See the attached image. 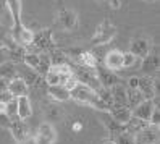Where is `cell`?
Returning <instances> with one entry per match:
<instances>
[{"label":"cell","mask_w":160,"mask_h":144,"mask_svg":"<svg viewBox=\"0 0 160 144\" xmlns=\"http://www.w3.org/2000/svg\"><path fill=\"white\" fill-rule=\"evenodd\" d=\"M55 49V42L52 37V29H41L39 33H34V41L31 47H28V52H50Z\"/></svg>","instance_id":"cell-1"},{"label":"cell","mask_w":160,"mask_h":144,"mask_svg":"<svg viewBox=\"0 0 160 144\" xmlns=\"http://www.w3.org/2000/svg\"><path fill=\"white\" fill-rule=\"evenodd\" d=\"M117 36V28L115 24L112 23L110 20H103L96 29V34L92 37V44L94 45H103V44H108L110 41H113V37Z\"/></svg>","instance_id":"cell-2"},{"label":"cell","mask_w":160,"mask_h":144,"mask_svg":"<svg viewBox=\"0 0 160 144\" xmlns=\"http://www.w3.org/2000/svg\"><path fill=\"white\" fill-rule=\"evenodd\" d=\"M7 2V8L10 12V18H12V33L10 36L13 37V41H16L18 34H20L21 28H23V23H21V15H23V3L21 0H5Z\"/></svg>","instance_id":"cell-3"},{"label":"cell","mask_w":160,"mask_h":144,"mask_svg":"<svg viewBox=\"0 0 160 144\" xmlns=\"http://www.w3.org/2000/svg\"><path fill=\"white\" fill-rule=\"evenodd\" d=\"M134 144H160V126L149 123L144 130L134 133Z\"/></svg>","instance_id":"cell-4"},{"label":"cell","mask_w":160,"mask_h":144,"mask_svg":"<svg viewBox=\"0 0 160 144\" xmlns=\"http://www.w3.org/2000/svg\"><path fill=\"white\" fill-rule=\"evenodd\" d=\"M73 75L76 76V80H78L81 84L89 86V88H92L94 91H99V89H100V83H99V80H97L96 70L84 68V66L76 65V66L73 68Z\"/></svg>","instance_id":"cell-5"},{"label":"cell","mask_w":160,"mask_h":144,"mask_svg":"<svg viewBox=\"0 0 160 144\" xmlns=\"http://www.w3.org/2000/svg\"><path fill=\"white\" fill-rule=\"evenodd\" d=\"M36 144H53L57 139V131L50 121H44L39 125L36 133Z\"/></svg>","instance_id":"cell-6"},{"label":"cell","mask_w":160,"mask_h":144,"mask_svg":"<svg viewBox=\"0 0 160 144\" xmlns=\"http://www.w3.org/2000/svg\"><path fill=\"white\" fill-rule=\"evenodd\" d=\"M73 52V57L74 60H76V63L79 66H84V68H91V70H96L99 66V57L91 52V50H71Z\"/></svg>","instance_id":"cell-7"},{"label":"cell","mask_w":160,"mask_h":144,"mask_svg":"<svg viewBox=\"0 0 160 144\" xmlns=\"http://www.w3.org/2000/svg\"><path fill=\"white\" fill-rule=\"evenodd\" d=\"M96 75H97V80H99L102 88H113L115 84H120L121 83L120 76L113 70L107 68V66H100L99 65L97 68H96Z\"/></svg>","instance_id":"cell-8"},{"label":"cell","mask_w":160,"mask_h":144,"mask_svg":"<svg viewBox=\"0 0 160 144\" xmlns=\"http://www.w3.org/2000/svg\"><path fill=\"white\" fill-rule=\"evenodd\" d=\"M57 23L67 31H74L78 28V13L70 8H63L57 15Z\"/></svg>","instance_id":"cell-9"},{"label":"cell","mask_w":160,"mask_h":144,"mask_svg":"<svg viewBox=\"0 0 160 144\" xmlns=\"http://www.w3.org/2000/svg\"><path fill=\"white\" fill-rule=\"evenodd\" d=\"M138 89L142 92V95L146 99H155L157 95V80L152 76H138Z\"/></svg>","instance_id":"cell-10"},{"label":"cell","mask_w":160,"mask_h":144,"mask_svg":"<svg viewBox=\"0 0 160 144\" xmlns=\"http://www.w3.org/2000/svg\"><path fill=\"white\" fill-rule=\"evenodd\" d=\"M157 105V99H144L141 104H138L134 109H131V115L133 117H138V118H142V120H147L150 118V113H152L154 107Z\"/></svg>","instance_id":"cell-11"},{"label":"cell","mask_w":160,"mask_h":144,"mask_svg":"<svg viewBox=\"0 0 160 144\" xmlns=\"http://www.w3.org/2000/svg\"><path fill=\"white\" fill-rule=\"evenodd\" d=\"M8 130H10L13 139H15L16 142H20V144H21V142L24 141V138L28 136V126H26V123H24V120L18 118V117L10 120Z\"/></svg>","instance_id":"cell-12"},{"label":"cell","mask_w":160,"mask_h":144,"mask_svg":"<svg viewBox=\"0 0 160 144\" xmlns=\"http://www.w3.org/2000/svg\"><path fill=\"white\" fill-rule=\"evenodd\" d=\"M103 63H105L107 68L118 71L123 68V52L120 49H113V50H108L105 59H103Z\"/></svg>","instance_id":"cell-13"},{"label":"cell","mask_w":160,"mask_h":144,"mask_svg":"<svg viewBox=\"0 0 160 144\" xmlns=\"http://www.w3.org/2000/svg\"><path fill=\"white\" fill-rule=\"evenodd\" d=\"M8 92H10L13 97L28 95L29 94V86L26 84V81L21 78V76H16V78L8 81Z\"/></svg>","instance_id":"cell-14"},{"label":"cell","mask_w":160,"mask_h":144,"mask_svg":"<svg viewBox=\"0 0 160 144\" xmlns=\"http://www.w3.org/2000/svg\"><path fill=\"white\" fill-rule=\"evenodd\" d=\"M142 60V66H141V70H142V73L149 75V76H152L157 70H158V52L157 49H154V52H149L144 59H141Z\"/></svg>","instance_id":"cell-15"},{"label":"cell","mask_w":160,"mask_h":144,"mask_svg":"<svg viewBox=\"0 0 160 144\" xmlns=\"http://www.w3.org/2000/svg\"><path fill=\"white\" fill-rule=\"evenodd\" d=\"M129 52L134 54L141 60L150 52V45H149L147 39H144V37H134V39L131 41V44H129Z\"/></svg>","instance_id":"cell-16"},{"label":"cell","mask_w":160,"mask_h":144,"mask_svg":"<svg viewBox=\"0 0 160 144\" xmlns=\"http://www.w3.org/2000/svg\"><path fill=\"white\" fill-rule=\"evenodd\" d=\"M100 115H102V121H103V125H105V128H107L108 133H110V138H115V136H118L120 133L126 131L125 125H121V123L115 121L113 118L110 117V113H108V112H100Z\"/></svg>","instance_id":"cell-17"},{"label":"cell","mask_w":160,"mask_h":144,"mask_svg":"<svg viewBox=\"0 0 160 144\" xmlns=\"http://www.w3.org/2000/svg\"><path fill=\"white\" fill-rule=\"evenodd\" d=\"M112 91V100H113V105L112 107H128V99H126V88L123 84H115L113 88H110Z\"/></svg>","instance_id":"cell-18"},{"label":"cell","mask_w":160,"mask_h":144,"mask_svg":"<svg viewBox=\"0 0 160 144\" xmlns=\"http://www.w3.org/2000/svg\"><path fill=\"white\" fill-rule=\"evenodd\" d=\"M16 104H18V118L21 120H28L32 115V107H31V100L28 95H21L16 97Z\"/></svg>","instance_id":"cell-19"},{"label":"cell","mask_w":160,"mask_h":144,"mask_svg":"<svg viewBox=\"0 0 160 144\" xmlns=\"http://www.w3.org/2000/svg\"><path fill=\"white\" fill-rule=\"evenodd\" d=\"M47 94H49L53 100H57V102H67V100H70V91H67L62 84L47 86Z\"/></svg>","instance_id":"cell-20"},{"label":"cell","mask_w":160,"mask_h":144,"mask_svg":"<svg viewBox=\"0 0 160 144\" xmlns=\"http://www.w3.org/2000/svg\"><path fill=\"white\" fill-rule=\"evenodd\" d=\"M108 113H110V117L113 118L115 121H118V123H121V125H126V121L131 118V109L129 107H112L110 110H108Z\"/></svg>","instance_id":"cell-21"},{"label":"cell","mask_w":160,"mask_h":144,"mask_svg":"<svg viewBox=\"0 0 160 144\" xmlns=\"http://www.w3.org/2000/svg\"><path fill=\"white\" fill-rule=\"evenodd\" d=\"M21 78L26 81V84L29 86V88H37V86H39L42 81H44V78L42 76L37 73L36 70H32V68H24V71L21 73Z\"/></svg>","instance_id":"cell-22"},{"label":"cell","mask_w":160,"mask_h":144,"mask_svg":"<svg viewBox=\"0 0 160 144\" xmlns=\"http://www.w3.org/2000/svg\"><path fill=\"white\" fill-rule=\"evenodd\" d=\"M18 75V68H16V63H13L12 60H8L5 63L0 65V78H3L7 81H10L13 78H16Z\"/></svg>","instance_id":"cell-23"},{"label":"cell","mask_w":160,"mask_h":144,"mask_svg":"<svg viewBox=\"0 0 160 144\" xmlns=\"http://www.w3.org/2000/svg\"><path fill=\"white\" fill-rule=\"evenodd\" d=\"M32 41H34V31L31 29V28L23 26L20 34H18V37H16V42L20 45H23L24 49H28V47H31Z\"/></svg>","instance_id":"cell-24"},{"label":"cell","mask_w":160,"mask_h":144,"mask_svg":"<svg viewBox=\"0 0 160 144\" xmlns=\"http://www.w3.org/2000/svg\"><path fill=\"white\" fill-rule=\"evenodd\" d=\"M126 99H128V107L129 109H134L138 104H141L146 97L142 95L138 88H126Z\"/></svg>","instance_id":"cell-25"},{"label":"cell","mask_w":160,"mask_h":144,"mask_svg":"<svg viewBox=\"0 0 160 144\" xmlns=\"http://www.w3.org/2000/svg\"><path fill=\"white\" fill-rule=\"evenodd\" d=\"M147 125H149L147 120H142V118H138V117H133V115H131V118L126 121L125 128H126L128 133L134 134V133H138V131H141V130H144Z\"/></svg>","instance_id":"cell-26"},{"label":"cell","mask_w":160,"mask_h":144,"mask_svg":"<svg viewBox=\"0 0 160 144\" xmlns=\"http://www.w3.org/2000/svg\"><path fill=\"white\" fill-rule=\"evenodd\" d=\"M28 68H32V70H37V66H39V54L36 52H28L23 55V60H21Z\"/></svg>","instance_id":"cell-27"},{"label":"cell","mask_w":160,"mask_h":144,"mask_svg":"<svg viewBox=\"0 0 160 144\" xmlns=\"http://www.w3.org/2000/svg\"><path fill=\"white\" fill-rule=\"evenodd\" d=\"M138 62H139V59L134 54H131L129 50L123 52V68H133Z\"/></svg>","instance_id":"cell-28"},{"label":"cell","mask_w":160,"mask_h":144,"mask_svg":"<svg viewBox=\"0 0 160 144\" xmlns=\"http://www.w3.org/2000/svg\"><path fill=\"white\" fill-rule=\"evenodd\" d=\"M113 139H115L117 144H134V134L123 131V133H120L118 136H115Z\"/></svg>","instance_id":"cell-29"},{"label":"cell","mask_w":160,"mask_h":144,"mask_svg":"<svg viewBox=\"0 0 160 144\" xmlns=\"http://www.w3.org/2000/svg\"><path fill=\"white\" fill-rule=\"evenodd\" d=\"M5 113L8 115V117H10V120L18 117V104H16V97H13L10 102L7 104V110H5Z\"/></svg>","instance_id":"cell-30"},{"label":"cell","mask_w":160,"mask_h":144,"mask_svg":"<svg viewBox=\"0 0 160 144\" xmlns=\"http://www.w3.org/2000/svg\"><path fill=\"white\" fill-rule=\"evenodd\" d=\"M150 125H158L160 126V110H158V105H155L152 113H150V118H149Z\"/></svg>","instance_id":"cell-31"},{"label":"cell","mask_w":160,"mask_h":144,"mask_svg":"<svg viewBox=\"0 0 160 144\" xmlns=\"http://www.w3.org/2000/svg\"><path fill=\"white\" fill-rule=\"evenodd\" d=\"M8 125H10V117L0 112V128H8Z\"/></svg>","instance_id":"cell-32"},{"label":"cell","mask_w":160,"mask_h":144,"mask_svg":"<svg viewBox=\"0 0 160 144\" xmlns=\"http://www.w3.org/2000/svg\"><path fill=\"white\" fill-rule=\"evenodd\" d=\"M8 60H10V54H8V50L5 47H2V49H0V65L8 62Z\"/></svg>","instance_id":"cell-33"},{"label":"cell","mask_w":160,"mask_h":144,"mask_svg":"<svg viewBox=\"0 0 160 144\" xmlns=\"http://www.w3.org/2000/svg\"><path fill=\"white\" fill-rule=\"evenodd\" d=\"M108 5H110V8L117 10V8L121 7V0H108Z\"/></svg>","instance_id":"cell-34"},{"label":"cell","mask_w":160,"mask_h":144,"mask_svg":"<svg viewBox=\"0 0 160 144\" xmlns=\"http://www.w3.org/2000/svg\"><path fill=\"white\" fill-rule=\"evenodd\" d=\"M128 88H138V76H131L128 81Z\"/></svg>","instance_id":"cell-35"},{"label":"cell","mask_w":160,"mask_h":144,"mask_svg":"<svg viewBox=\"0 0 160 144\" xmlns=\"http://www.w3.org/2000/svg\"><path fill=\"white\" fill-rule=\"evenodd\" d=\"M8 89V81L3 80V78H0V92H3Z\"/></svg>","instance_id":"cell-36"},{"label":"cell","mask_w":160,"mask_h":144,"mask_svg":"<svg viewBox=\"0 0 160 144\" xmlns=\"http://www.w3.org/2000/svg\"><path fill=\"white\" fill-rule=\"evenodd\" d=\"M21 144H36V138L34 136H26Z\"/></svg>","instance_id":"cell-37"},{"label":"cell","mask_w":160,"mask_h":144,"mask_svg":"<svg viewBox=\"0 0 160 144\" xmlns=\"http://www.w3.org/2000/svg\"><path fill=\"white\" fill-rule=\"evenodd\" d=\"M81 128H82V123L81 121L73 123V131H81Z\"/></svg>","instance_id":"cell-38"},{"label":"cell","mask_w":160,"mask_h":144,"mask_svg":"<svg viewBox=\"0 0 160 144\" xmlns=\"http://www.w3.org/2000/svg\"><path fill=\"white\" fill-rule=\"evenodd\" d=\"M100 144H117V142H115V139H113V138H107V139H103Z\"/></svg>","instance_id":"cell-39"},{"label":"cell","mask_w":160,"mask_h":144,"mask_svg":"<svg viewBox=\"0 0 160 144\" xmlns=\"http://www.w3.org/2000/svg\"><path fill=\"white\" fill-rule=\"evenodd\" d=\"M2 15H3V3H2V0H0V21H2Z\"/></svg>","instance_id":"cell-40"},{"label":"cell","mask_w":160,"mask_h":144,"mask_svg":"<svg viewBox=\"0 0 160 144\" xmlns=\"http://www.w3.org/2000/svg\"><path fill=\"white\" fill-rule=\"evenodd\" d=\"M146 2H157V0H146Z\"/></svg>","instance_id":"cell-41"}]
</instances>
